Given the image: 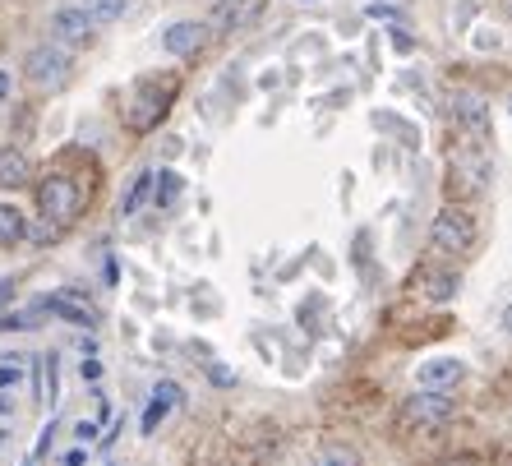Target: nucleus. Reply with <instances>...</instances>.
Masks as SVG:
<instances>
[{"mask_svg":"<svg viewBox=\"0 0 512 466\" xmlns=\"http://www.w3.org/2000/svg\"><path fill=\"white\" fill-rule=\"evenodd\" d=\"M476 240H480V222L466 208L448 204L434 213V222H429V245L439 254H453V259H462V254L476 250Z\"/></svg>","mask_w":512,"mask_h":466,"instance_id":"obj_1","label":"nucleus"},{"mask_svg":"<svg viewBox=\"0 0 512 466\" xmlns=\"http://www.w3.org/2000/svg\"><path fill=\"white\" fill-rule=\"evenodd\" d=\"M37 208H42V217H47L51 227L74 222V217H79V208H84V190H79V180L47 176L42 185H37Z\"/></svg>","mask_w":512,"mask_h":466,"instance_id":"obj_2","label":"nucleus"},{"mask_svg":"<svg viewBox=\"0 0 512 466\" xmlns=\"http://www.w3.org/2000/svg\"><path fill=\"white\" fill-rule=\"evenodd\" d=\"M171 97H176V88H171V84L157 88L153 79H148V84H139L130 93V107H125V125H130L134 134L157 130V125H162V116H167V107H171Z\"/></svg>","mask_w":512,"mask_h":466,"instance_id":"obj_3","label":"nucleus"},{"mask_svg":"<svg viewBox=\"0 0 512 466\" xmlns=\"http://www.w3.org/2000/svg\"><path fill=\"white\" fill-rule=\"evenodd\" d=\"M74 70V60H70V47H60V42H47V47H33L24 60V74H28V84L37 88H65V79H70Z\"/></svg>","mask_w":512,"mask_h":466,"instance_id":"obj_4","label":"nucleus"},{"mask_svg":"<svg viewBox=\"0 0 512 466\" xmlns=\"http://www.w3.org/2000/svg\"><path fill=\"white\" fill-rule=\"evenodd\" d=\"M453 393H434V388H416V393L406 397L402 407V420L406 425H416V430H434V425H448L453 420Z\"/></svg>","mask_w":512,"mask_h":466,"instance_id":"obj_5","label":"nucleus"},{"mask_svg":"<svg viewBox=\"0 0 512 466\" xmlns=\"http://www.w3.org/2000/svg\"><path fill=\"white\" fill-rule=\"evenodd\" d=\"M448 180L466 194H480L489 180H494V162H489L485 148H462V153H453V162H448Z\"/></svg>","mask_w":512,"mask_h":466,"instance_id":"obj_6","label":"nucleus"},{"mask_svg":"<svg viewBox=\"0 0 512 466\" xmlns=\"http://www.w3.org/2000/svg\"><path fill=\"white\" fill-rule=\"evenodd\" d=\"M93 33H97V24L84 5H60V10L51 14V37H56L60 47H88Z\"/></svg>","mask_w":512,"mask_h":466,"instance_id":"obj_7","label":"nucleus"},{"mask_svg":"<svg viewBox=\"0 0 512 466\" xmlns=\"http://www.w3.org/2000/svg\"><path fill=\"white\" fill-rule=\"evenodd\" d=\"M448 111H453V120L466 134H485L489 130V97L480 93V88H453Z\"/></svg>","mask_w":512,"mask_h":466,"instance_id":"obj_8","label":"nucleus"},{"mask_svg":"<svg viewBox=\"0 0 512 466\" xmlns=\"http://www.w3.org/2000/svg\"><path fill=\"white\" fill-rule=\"evenodd\" d=\"M263 10H268V0H217L208 28H213V33H240V28L259 24Z\"/></svg>","mask_w":512,"mask_h":466,"instance_id":"obj_9","label":"nucleus"},{"mask_svg":"<svg viewBox=\"0 0 512 466\" xmlns=\"http://www.w3.org/2000/svg\"><path fill=\"white\" fill-rule=\"evenodd\" d=\"M208 37H213V28H208V19H176V24L162 33V47L171 51V56H199L203 47H208Z\"/></svg>","mask_w":512,"mask_h":466,"instance_id":"obj_10","label":"nucleus"},{"mask_svg":"<svg viewBox=\"0 0 512 466\" xmlns=\"http://www.w3.org/2000/svg\"><path fill=\"white\" fill-rule=\"evenodd\" d=\"M462 379H466V365L457 356H434L416 370V383L420 388H434V393H453Z\"/></svg>","mask_w":512,"mask_h":466,"instance_id":"obj_11","label":"nucleus"},{"mask_svg":"<svg viewBox=\"0 0 512 466\" xmlns=\"http://www.w3.org/2000/svg\"><path fill=\"white\" fill-rule=\"evenodd\" d=\"M180 402H185V388H180V383H171V379L157 383L153 397H148V411H143V434H153L157 425H162V420L180 407Z\"/></svg>","mask_w":512,"mask_h":466,"instance_id":"obj_12","label":"nucleus"},{"mask_svg":"<svg viewBox=\"0 0 512 466\" xmlns=\"http://www.w3.org/2000/svg\"><path fill=\"white\" fill-rule=\"evenodd\" d=\"M42 314H56V319L79 323V328H97V314L88 310L74 291H56V296H47V300H42Z\"/></svg>","mask_w":512,"mask_h":466,"instance_id":"obj_13","label":"nucleus"},{"mask_svg":"<svg viewBox=\"0 0 512 466\" xmlns=\"http://www.w3.org/2000/svg\"><path fill=\"white\" fill-rule=\"evenodd\" d=\"M28 176H33V162L24 148H0V190H24Z\"/></svg>","mask_w":512,"mask_h":466,"instance_id":"obj_14","label":"nucleus"},{"mask_svg":"<svg viewBox=\"0 0 512 466\" xmlns=\"http://www.w3.org/2000/svg\"><path fill=\"white\" fill-rule=\"evenodd\" d=\"M28 236V217L19 213L14 204H0V250H10L19 240Z\"/></svg>","mask_w":512,"mask_h":466,"instance_id":"obj_15","label":"nucleus"},{"mask_svg":"<svg viewBox=\"0 0 512 466\" xmlns=\"http://www.w3.org/2000/svg\"><path fill=\"white\" fill-rule=\"evenodd\" d=\"M153 194V171H139V176L130 180V190H125V199H120V213L125 217H134L143 208V199Z\"/></svg>","mask_w":512,"mask_h":466,"instance_id":"obj_16","label":"nucleus"},{"mask_svg":"<svg viewBox=\"0 0 512 466\" xmlns=\"http://www.w3.org/2000/svg\"><path fill=\"white\" fill-rule=\"evenodd\" d=\"M84 10L93 14V24H116L120 14L130 10V0H84Z\"/></svg>","mask_w":512,"mask_h":466,"instance_id":"obj_17","label":"nucleus"},{"mask_svg":"<svg viewBox=\"0 0 512 466\" xmlns=\"http://www.w3.org/2000/svg\"><path fill=\"white\" fill-rule=\"evenodd\" d=\"M314 466H360V453L351 448V443H328Z\"/></svg>","mask_w":512,"mask_h":466,"instance_id":"obj_18","label":"nucleus"},{"mask_svg":"<svg viewBox=\"0 0 512 466\" xmlns=\"http://www.w3.org/2000/svg\"><path fill=\"white\" fill-rule=\"evenodd\" d=\"M153 185H157V204H162V208H171L180 199V190H185V180H180L176 171H162V176H153Z\"/></svg>","mask_w":512,"mask_h":466,"instance_id":"obj_19","label":"nucleus"},{"mask_svg":"<svg viewBox=\"0 0 512 466\" xmlns=\"http://www.w3.org/2000/svg\"><path fill=\"white\" fill-rule=\"evenodd\" d=\"M453 291H457V277H429V282H425V296L429 300H453Z\"/></svg>","mask_w":512,"mask_h":466,"instance_id":"obj_20","label":"nucleus"},{"mask_svg":"<svg viewBox=\"0 0 512 466\" xmlns=\"http://www.w3.org/2000/svg\"><path fill=\"white\" fill-rule=\"evenodd\" d=\"M24 379V360L10 356V360H0V388H10V383Z\"/></svg>","mask_w":512,"mask_h":466,"instance_id":"obj_21","label":"nucleus"},{"mask_svg":"<svg viewBox=\"0 0 512 466\" xmlns=\"http://www.w3.org/2000/svg\"><path fill=\"white\" fill-rule=\"evenodd\" d=\"M84 379H102V360H93V356L84 360Z\"/></svg>","mask_w":512,"mask_h":466,"instance_id":"obj_22","label":"nucleus"},{"mask_svg":"<svg viewBox=\"0 0 512 466\" xmlns=\"http://www.w3.org/2000/svg\"><path fill=\"white\" fill-rule=\"evenodd\" d=\"M74 434H79V439H97V425H93V420H84V425H79Z\"/></svg>","mask_w":512,"mask_h":466,"instance_id":"obj_23","label":"nucleus"},{"mask_svg":"<svg viewBox=\"0 0 512 466\" xmlns=\"http://www.w3.org/2000/svg\"><path fill=\"white\" fill-rule=\"evenodd\" d=\"M14 300V282H0V305H10Z\"/></svg>","mask_w":512,"mask_h":466,"instance_id":"obj_24","label":"nucleus"},{"mask_svg":"<svg viewBox=\"0 0 512 466\" xmlns=\"http://www.w3.org/2000/svg\"><path fill=\"white\" fill-rule=\"evenodd\" d=\"M0 97H10V74L0 70Z\"/></svg>","mask_w":512,"mask_h":466,"instance_id":"obj_25","label":"nucleus"},{"mask_svg":"<svg viewBox=\"0 0 512 466\" xmlns=\"http://www.w3.org/2000/svg\"><path fill=\"white\" fill-rule=\"evenodd\" d=\"M503 333L512 337V305H508V310H503Z\"/></svg>","mask_w":512,"mask_h":466,"instance_id":"obj_26","label":"nucleus"},{"mask_svg":"<svg viewBox=\"0 0 512 466\" xmlns=\"http://www.w3.org/2000/svg\"><path fill=\"white\" fill-rule=\"evenodd\" d=\"M508 111H512V97H508Z\"/></svg>","mask_w":512,"mask_h":466,"instance_id":"obj_27","label":"nucleus"},{"mask_svg":"<svg viewBox=\"0 0 512 466\" xmlns=\"http://www.w3.org/2000/svg\"><path fill=\"white\" fill-rule=\"evenodd\" d=\"M508 10H512V0H508Z\"/></svg>","mask_w":512,"mask_h":466,"instance_id":"obj_28","label":"nucleus"}]
</instances>
